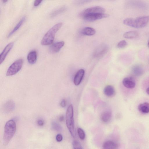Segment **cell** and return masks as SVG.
Here are the masks:
<instances>
[{
	"label": "cell",
	"mask_w": 149,
	"mask_h": 149,
	"mask_svg": "<svg viewBox=\"0 0 149 149\" xmlns=\"http://www.w3.org/2000/svg\"><path fill=\"white\" fill-rule=\"evenodd\" d=\"M16 130L15 122L13 120L8 121L6 123L4 129L3 143L7 145L14 135Z\"/></svg>",
	"instance_id": "obj_1"
},
{
	"label": "cell",
	"mask_w": 149,
	"mask_h": 149,
	"mask_svg": "<svg viewBox=\"0 0 149 149\" xmlns=\"http://www.w3.org/2000/svg\"><path fill=\"white\" fill-rule=\"evenodd\" d=\"M62 25V22H59L51 28L42 38L41 42V45H47L51 44L53 42L55 34L61 28Z\"/></svg>",
	"instance_id": "obj_2"
},
{
	"label": "cell",
	"mask_w": 149,
	"mask_h": 149,
	"mask_svg": "<svg viewBox=\"0 0 149 149\" xmlns=\"http://www.w3.org/2000/svg\"><path fill=\"white\" fill-rule=\"evenodd\" d=\"M149 21V16H145L138 17L136 19L127 18L123 21V23L133 27L139 28L143 27Z\"/></svg>",
	"instance_id": "obj_3"
},
{
	"label": "cell",
	"mask_w": 149,
	"mask_h": 149,
	"mask_svg": "<svg viewBox=\"0 0 149 149\" xmlns=\"http://www.w3.org/2000/svg\"><path fill=\"white\" fill-rule=\"evenodd\" d=\"M66 124L71 134L73 137L75 136L74 122L73 118V109L72 104L68 106L66 112Z\"/></svg>",
	"instance_id": "obj_4"
},
{
	"label": "cell",
	"mask_w": 149,
	"mask_h": 149,
	"mask_svg": "<svg viewBox=\"0 0 149 149\" xmlns=\"http://www.w3.org/2000/svg\"><path fill=\"white\" fill-rule=\"evenodd\" d=\"M23 60L19 59L14 62L8 68L6 73L7 76H11L15 74L21 69L23 64Z\"/></svg>",
	"instance_id": "obj_5"
},
{
	"label": "cell",
	"mask_w": 149,
	"mask_h": 149,
	"mask_svg": "<svg viewBox=\"0 0 149 149\" xmlns=\"http://www.w3.org/2000/svg\"><path fill=\"white\" fill-rule=\"evenodd\" d=\"M84 19L88 22H93L109 17V15L104 13H89L82 15Z\"/></svg>",
	"instance_id": "obj_6"
},
{
	"label": "cell",
	"mask_w": 149,
	"mask_h": 149,
	"mask_svg": "<svg viewBox=\"0 0 149 149\" xmlns=\"http://www.w3.org/2000/svg\"><path fill=\"white\" fill-rule=\"evenodd\" d=\"M108 46L106 44L100 45L95 49L93 56L95 58H100L105 54L108 50Z\"/></svg>",
	"instance_id": "obj_7"
},
{
	"label": "cell",
	"mask_w": 149,
	"mask_h": 149,
	"mask_svg": "<svg viewBox=\"0 0 149 149\" xmlns=\"http://www.w3.org/2000/svg\"><path fill=\"white\" fill-rule=\"evenodd\" d=\"M14 45V42L9 43L5 47L0 54V63L1 64L4 61L7 55L10 52Z\"/></svg>",
	"instance_id": "obj_8"
},
{
	"label": "cell",
	"mask_w": 149,
	"mask_h": 149,
	"mask_svg": "<svg viewBox=\"0 0 149 149\" xmlns=\"http://www.w3.org/2000/svg\"><path fill=\"white\" fill-rule=\"evenodd\" d=\"M123 84L126 88L132 89L134 88L136 85L134 79L132 77H127L125 78L123 80Z\"/></svg>",
	"instance_id": "obj_9"
},
{
	"label": "cell",
	"mask_w": 149,
	"mask_h": 149,
	"mask_svg": "<svg viewBox=\"0 0 149 149\" xmlns=\"http://www.w3.org/2000/svg\"><path fill=\"white\" fill-rule=\"evenodd\" d=\"M65 42L61 41L57 42L52 45L49 49V52L52 53H55L58 52L64 45Z\"/></svg>",
	"instance_id": "obj_10"
},
{
	"label": "cell",
	"mask_w": 149,
	"mask_h": 149,
	"mask_svg": "<svg viewBox=\"0 0 149 149\" xmlns=\"http://www.w3.org/2000/svg\"><path fill=\"white\" fill-rule=\"evenodd\" d=\"M105 9L101 7L96 6L87 8L83 11L82 15L89 13H104Z\"/></svg>",
	"instance_id": "obj_11"
},
{
	"label": "cell",
	"mask_w": 149,
	"mask_h": 149,
	"mask_svg": "<svg viewBox=\"0 0 149 149\" xmlns=\"http://www.w3.org/2000/svg\"><path fill=\"white\" fill-rule=\"evenodd\" d=\"M85 71L83 69L79 70L76 73L74 79V83L76 86L79 85L81 83L84 76Z\"/></svg>",
	"instance_id": "obj_12"
},
{
	"label": "cell",
	"mask_w": 149,
	"mask_h": 149,
	"mask_svg": "<svg viewBox=\"0 0 149 149\" xmlns=\"http://www.w3.org/2000/svg\"><path fill=\"white\" fill-rule=\"evenodd\" d=\"M15 107L14 102L12 100L7 101L3 105V109L6 113H8L13 111Z\"/></svg>",
	"instance_id": "obj_13"
},
{
	"label": "cell",
	"mask_w": 149,
	"mask_h": 149,
	"mask_svg": "<svg viewBox=\"0 0 149 149\" xmlns=\"http://www.w3.org/2000/svg\"><path fill=\"white\" fill-rule=\"evenodd\" d=\"M37 54L36 51L33 50L30 52L27 56V60L28 63L31 64L36 63L37 61Z\"/></svg>",
	"instance_id": "obj_14"
},
{
	"label": "cell",
	"mask_w": 149,
	"mask_h": 149,
	"mask_svg": "<svg viewBox=\"0 0 149 149\" xmlns=\"http://www.w3.org/2000/svg\"><path fill=\"white\" fill-rule=\"evenodd\" d=\"M104 93L107 97H112L115 95L116 92L114 88L112 86L109 85L104 88Z\"/></svg>",
	"instance_id": "obj_15"
},
{
	"label": "cell",
	"mask_w": 149,
	"mask_h": 149,
	"mask_svg": "<svg viewBox=\"0 0 149 149\" xmlns=\"http://www.w3.org/2000/svg\"><path fill=\"white\" fill-rule=\"evenodd\" d=\"M138 109L139 111L143 113H149V103L145 102L141 103L138 105Z\"/></svg>",
	"instance_id": "obj_16"
},
{
	"label": "cell",
	"mask_w": 149,
	"mask_h": 149,
	"mask_svg": "<svg viewBox=\"0 0 149 149\" xmlns=\"http://www.w3.org/2000/svg\"><path fill=\"white\" fill-rule=\"evenodd\" d=\"M118 147L116 143L111 141L105 142L103 145V149H117Z\"/></svg>",
	"instance_id": "obj_17"
},
{
	"label": "cell",
	"mask_w": 149,
	"mask_h": 149,
	"mask_svg": "<svg viewBox=\"0 0 149 149\" xmlns=\"http://www.w3.org/2000/svg\"><path fill=\"white\" fill-rule=\"evenodd\" d=\"M26 18V17L25 16H24L22 17V18L15 25V27L9 33L8 36V37H9L11 36L16 31H17V30H18L19 28L23 23L24 22Z\"/></svg>",
	"instance_id": "obj_18"
},
{
	"label": "cell",
	"mask_w": 149,
	"mask_h": 149,
	"mask_svg": "<svg viewBox=\"0 0 149 149\" xmlns=\"http://www.w3.org/2000/svg\"><path fill=\"white\" fill-rule=\"evenodd\" d=\"M112 113L109 111H107L102 113L101 116V120L104 122H107L111 120L112 117Z\"/></svg>",
	"instance_id": "obj_19"
},
{
	"label": "cell",
	"mask_w": 149,
	"mask_h": 149,
	"mask_svg": "<svg viewBox=\"0 0 149 149\" xmlns=\"http://www.w3.org/2000/svg\"><path fill=\"white\" fill-rule=\"evenodd\" d=\"M95 33L96 31L95 29L89 27L84 28L82 31V33L86 36H92L95 34Z\"/></svg>",
	"instance_id": "obj_20"
},
{
	"label": "cell",
	"mask_w": 149,
	"mask_h": 149,
	"mask_svg": "<svg viewBox=\"0 0 149 149\" xmlns=\"http://www.w3.org/2000/svg\"><path fill=\"white\" fill-rule=\"evenodd\" d=\"M138 35V33L135 31H131L125 33L123 36L124 38L127 39L134 38L136 37Z\"/></svg>",
	"instance_id": "obj_21"
},
{
	"label": "cell",
	"mask_w": 149,
	"mask_h": 149,
	"mask_svg": "<svg viewBox=\"0 0 149 149\" xmlns=\"http://www.w3.org/2000/svg\"><path fill=\"white\" fill-rule=\"evenodd\" d=\"M66 10L65 7H61L52 12L50 14V17L53 18L58 15L62 13Z\"/></svg>",
	"instance_id": "obj_22"
},
{
	"label": "cell",
	"mask_w": 149,
	"mask_h": 149,
	"mask_svg": "<svg viewBox=\"0 0 149 149\" xmlns=\"http://www.w3.org/2000/svg\"><path fill=\"white\" fill-rule=\"evenodd\" d=\"M52 128L53 130L58 131H60L62 130V127L60 125L55 121L52 123Z\"/></svg>",
	"instance_id": "obj_23"
},
{
	"label": "cell",
	"mask_w": 149,
	"mask_h": 149,
	"mask_svg": "<svg viewBox=\"0 0 149 149\" xmlns=\"http://www.w3.org/2000/svg\"><path fill=\"white\" fill-rule=\"evenodd\" d=\"M78 134L79 138L83 140L85 138V134L84 130L81 128H79L77 129Z\"/></svg>",
	"instance_id": "obj_24"
},
{
	"label": "cell",
	"mask_w": 149,
	"mask_h": 149,
	"mask_svg": "<svg viewBox=\"0 0 149 149\" xmlns=\"http://www.w3.org/2000/svg\"><path fill=\"white\" fill-rule=\"evenodd\" d=\"M73 149H82V146L79 142L74 141L72 143Z\"/></svg>",
	"instance_id": "obj_25"
},
{
	"label": "cell",
	"mask_w": 149,
	"mask_h": 149,
	"mask_svg": "<svg viewBox=\"0 0 149 149\" xmlns=\"http://www.w3.org/2000/svg\"><path fill=\"white\" fill-rule=\"evenodd\" d=\"M127 45L126 42L125 40H122L118 43L117 47L119 48H123L125 47Z\"/></svg>",
	"instance_id": "obj_26"
},
{
	"label": "cell",
	"mask_w": 149,
	"mask_h": 149,
	"mask_svg": "<svg viewBox=\"0 0 149 149\" xmlns=\"http://www.w3.org/2000/svg\"><path fill=\"white\" fill-rule=\"evenodd\" d=\"M63 139V136L60 134H58L56 137V139L58 142H61Z\"/></svg>",
	"instance_id": "obj_27"
},
{
	"label": "cell",
	"mask_w": 149,
	"mask_h": 149,
	"mask_svg": "<svg viewBox=\"0 0 149 149\" xmlns=\"http://www.w3.org/2000/svg\"><path fill=\"white\" fill-rule=\"evenodd\" d=\"M44 123V121L42 120L39 119L37 121V124L39 126H42Z\"/></svg>",
	"instance_id": "obj_28"
},
{
	"label": "cell",
	"mask_w": 149,
	"mask_h": 149,
	"mask_svg": "<svg viewBox=\"0 0 149 149\" xmlns=\"http://www.w3.org/2000/svg\"><path fill=\"white\" fill-rule=\"evenodd\" d=\"M60 105L62 107H64L66 105V102L65 99L63 100L60 103Z\"/></svg>",
	"instance_id": "obj_29"
},
{
	"label": "cell",
	"mask_w": 149,
	"mask_h": 149,
	"mask_svg": "<svg viewBox=\"0 0 149 149\" xmlns=\"http://www.w3.org/2000/svg\"><path fill=\"white\" fill-rule=\"evenodd\" d=\"M42 1V0H35L34 3V6H36L39 5Z\"/></svg>",
	"instance_id": "obj_30"
},
{
	"label": "cell",
	"mask_w": 149,
	"mask_h": 149,
	"mask_svg": "<svg viewBox=\"0 0 149 149\" xmlns=\"http://www.w3.org/2000/svg\"><path fill=\"white\" fill-rule=\"evenodd\" d=\"M64 118L63 116H60L59 118V120L60 121H62L63 120Z\"/></svg>",
	"instance_id": "obj_31"
},
{
	"label": "cell",
	"mask_w": 149,
	"mask_h": 149,
	"mask_svg": "<svg viewBox=\"0 0 149 149\" xmlns=\"http://www.w3.org/2000/svg\"><path fill=\"white\" fill-rule=\"evenodd\" d=\"M146 93L148 95H149V87H148L146 90Z\"/></svg>",
	"instance_id": "obj_32"
},
{
	"label": "cell",
	"mask_w": 149,
	"mask_h": 149,
	"mask_svg": "<svg viewBox=\"0 0 149 149\" xmlns=\"http://www.w3.org/2000/svg\"><path fill=\"white\" fill-rule=\"evenodd\" d=\"M7 1H8V0H3L2 1V2H3V3H5Z\"/></svg>",
	"instance_id": "obj_33"
},
{
	"label": "cell",
	"mask_w": 149,
	"mask_h": 149,
	"mask_svg": "<svg viewBox=\"0 0 149 149\" xmlns=\"http://www.w3.org/2000/svg\"><path fill=\"white\" fill-rule=\"evenodd\" d=\"M148 46L149 47V40L148 43Z\"/></svg>",
	"instance_id": "obj_34"
}]
</instances>
